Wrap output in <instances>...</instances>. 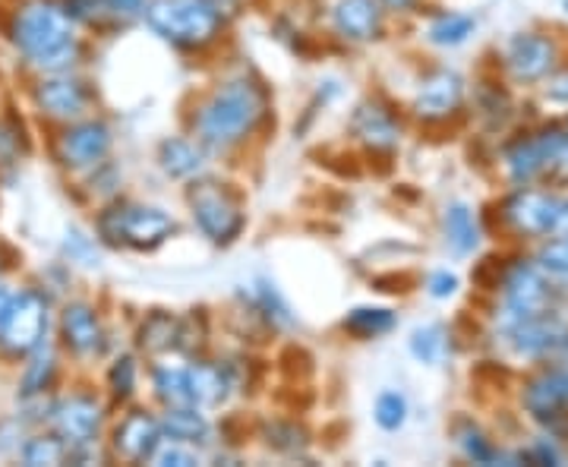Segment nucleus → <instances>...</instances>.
Listing matches in <instances>:
<instances>
[{"label":"nucleus","mask_w":568,"mask_h":467,"mask_svg":"<svg viewBox=\"0 0 568 467\" xmlns=\"http://www.w3.org/2000/svg\"><path fill=\"white\" fill-rule=\"evenodd\" d=\"M265 118V92L253 80H231L196 111V136L212 149L246 140Z\"/></svg>","instance_id":"obj_1"},{"label":"nucleus","mask_w":568,"mask_h":467,"mask_svg":"<svg viewBox=\"0 0 568 467\" xmlns=\"http://www.w3.org/2000/svg\"><path fill=\"white\" fill-rule=\"evenodd\" d=\"M13 41L20 44V51L29 61L48 73H61L80 58V44L73 39L67 10L48 0H36L22 7L13 20Z\"/></svg>","instance_id":"obj_2"},{"label":"nucleus","mask_w":568,"mask_h":467,"mask_svg":"<svg viewBox=\"0 0 568 467\" xmlns=\"http://www.w3.org/2000/svg\"><path fill=\"white\" fill-rule=\"evenodd\" d=\"M145 20L155 35L178 48H203L219 35V17L205 0H152L145 7Z\"/></svg>","instance_id":"obj_3"},{"label":"nucleus","mask_w":568,"mask_h":467,"mask_svg":"<svg viewBox=\"0 0 568 467\" xmlns=\"http://www.w3.org/2000/svg\"><path fill=\"white\" fill-rule=\"evenodd\" d=\"M174 234L171 215L149 205L118 203L108 205L99 215V237L108 246H133V250H155Z\"/></svg>","instance_id":"obj_4"},{"label":"nucleus","mask_w":568,"mask_h":467,"mask_svg":"<svg viewBox=\"0 0 568 467\" xmlns=\"http://www.w3.org/2000/svg\"><path fill=\"white\" fill-rule=\"evenodd\" d=\"M186 203H190V212H193V219L200 224V231L212 244H231V241L241 237L244 212H241V203L224 190L222 183H193L190 193H186Z\"/></svg>","instance_id":"obj_5"},{"label":"nucleus","mask_w":568,"mask_h":467,"mask_svg":"<svg viewBox=\"0 0 568 467\" xmlns=\"http://www.w3.org/2000/svg\"><path fill=\"white\" fill-rule=\"evenodd\" d=\"M48 332V306L39 294L26 291L13 297L0 316V347L10 354H32Z\"/></svg>","instance_id":"obj_6"},{"label":"nucleus","mask_w":568,"mask_h":467,"mask_svg":"<svg viewBox=\"0 0 568 467\" xmlns=\"http://www.w3.org/2000/svg\"><path fill=\"white\" fill-rule=\"evenodd\" d=\"M54 420V429L61 436L70 455L80 451V448H89L99 436V427H102V407L95 398H85V395H73V398H63L61 405L54 407L51 414Z\"/></svg>","instance_id":"obj_7"},{"label":"nucleus","mask_w":568,"mask_h":467,"mask_svg":"<svg viewBox=\"0 0 568 467\" xmlns=\"http://www.w3.org/2000/svg\"><path fill=\"white\" fill-rule=\"evenodd\" d=\"M549 304L547 282L537 265H515L506 278V309L515 323L544 316Z\"/></svg>","instance_id":"obj_8"},{"label":"nucleus","mask_w":568,"mask_h":467,"mask_svg":"<svg viewBox=\"0 0 568 467\" xmlns=\"http://www.w3.org/2000/svg\"><path fill=\"white\" fill-rule=\"evenodd\" d=\"M562 209L566 205L559 200H552L547 193H537V190H528V193H518L506 205V219L521 234H547L552 227H559Z\"/></svg>","instance_id":"obj_9"},{"label":"nucleus","mask_w":568,"mask_h":467,"mask_svg":"<svg viewBox=\"0 0 568 467\" xmlns=\"http://www.w3.org/2000/svg\"><path fill=\"white\" fill-rule=\"evenodd\" d=\"M162 424L152 414L136 410V414L123 417L121 427L114 429V451L126 461H152V455H155V448L162 446Z\"/></svg>","instance_id":"obj_10"},{"label":"nucleus","mask_w":568,"mask_h":467,"mask_svg":"<svg viewBox=\"0 0 568 467\" xmlns=\"http://www.w3.org/2000/svg\"><path fill=\"white\" fill-rule=\"evenodd\" d=\"M108 149H111V133L104 123H77L61 136V159L67 167H92L108 155Z\"/></svg>","instance_id":"obj_11"},{"label":"nucleus","mask_w":568,"mask_h":467,"mask_svg":"<svg viewBox=\"0 0 568 467\" xmlns=\"http://www.w3.org/2000/svg\"><path fill=\"white\" fill-rule=\"evenodd\" d=\"M559 152H562V133L559 130H547V133H540L534 140L518 143L508 152V174H511V181H530L537 171H544L549 162H556Z\"/></svg>","instance_id":"obj_12"},{"label":"nucleus","mask_w":568,"mask_h":467,"mask_svg":"<svg viewBox=\"0 0 568 467\" xmlns=\"http://www.w3.org/2000/svg\"><path fill=\"white\" fill-rule=\"evenodd\" d=\"M462 95H465V82H462V77L452 73V70H439V73H433V77L420 85L417 102H414V111H417L424 121H439V118H448V114L462 104Z\"/></svg>","instance_id":"obj_13"},{"label":"nucleus","mask_w":568,"mask_h":467,"mask_svg":"<svg viewBox=\"0 0 568 467\" xmlns=\"http://www.w3.org/2000/svg\"><path fill=\"white\" fill-rule=\"evenodd\" d=\"M552 58H556L552 41L544 39V35H534V32L515 35L506 51V63L508 70H511V77L525 82L547 77L549 67H552Z\"/></svg>","instance_id":"obj_14"},{"label":"nucleus","mask_w":568,"mask_h":467,"mask_svg":"<svg viewBox=\"0 0 568 467\" xmlns=\"http://www.w3.org/2000/svg\"><path fill=\"white\" fill-rule=\"evenodd\" d=\"M36 102H39V108L44 114L70 121V118L85 114V108H89V92L82 89V82L54 73V77H48V80L39 82Z\"/></svg>","instance_id":"obj_15"},{"label":"nucleus","mask_w":568,"mask_h":467,"mask_svg":"<svg viewBox=\"0 0 568 467\" xmlns=\"http://www.w3.org/2000/svg\"><path fill=\"white\" fill-rule=\"evenodd\" d=\"M332 20L347 41H373L383 32V10L376 0H338Z\"/></svg>","instance_id":"obj_16"},{"label":"nucleus","mask_w":568,"mask_h":467,"mask_svg":"<svg viewBox=\"0 0 568 467\" xmlns=\"http://www.w3.org/2000/svg\"><path fill=\"white\" fill-rule=\"evenodd\" d=\"M61 332L67 347L80 357L99 354L102 351V323L95 316V309L85 304H70L61 316Z\"/></svg>","instance_id":"obj_17"},{"label":"nucleus","mask_w":568,"mask_h":467,"mask_svg":"<svg viewBox=\"0 0 568 467\" xmlns=\"http://www.w3.org/2000/svg\"><path fill=\"white\" fill-rule=\"evenodd\" d=\"M354 136L369 149H395L398 145V123L388 114L383 104L366 102L354 111V121H351Z\"/></svg>","instance_id":"obj_18"},{"label":"nucleus","mask_w":568,"mask_h":467,"mask_svg":"<svg viewBox=\"0 0 568 467\" xmlns=\"http://www.w3.org/2000/svg\"><path fill=\"white\" fill-rule=\"evenodd\" d=\"M525 405L540 420L559 417V410L568 405V373H544L534 379L525 392Z\"/></svg>","instance_id":"obj_19"},{"label":"nucleus","mask_w":568,"mask_h":467,"mask_svg":"<svg viewBox=\"0 0 568 467\" xmlns=\"http://www.w3.org/2000/svg\"><path fill=\"white\" fill-rule=\"evenodd\" d=\"M159 424H162V433L168 439L186 443V446H196V443L205 446L209 436H212V427H209L205 414H200V407L196 405L168 407V414H164Z\"/></svg>","instance_id":"obj_20"},{"label":"nucleus","mask_w":568,"mask_h":467,"mask_svg":"<svg viewBox=\"0 0 568 467\" xmlns=\"http://www.w3.org/2000/svg\"><path fill=\"white\" fill-rule=\"evenodd\" d=\"M159 164L168 177L174 181H186V177H196L203 171V149L193 145L190 140L181 136H171L159 145Z\"/></svg>","instance_id":"obj_21"},{"label":"nucleus","mask_w":568,"mask_h":467,"mask_svg":"<svg viewBox=\"0 0 568 467\" xmlns=\"http://www.w3.org/2000/svg\"><path fill=\"white\" fill-rule=\"evenodd\" d=\"M562 342V328L556 323H549V316H534V319H525V323H515V347L518 354H528V357H537V354H547L552 347Z\"/></svg>","instance_id":"obj_22"},{"label":"nucleus","mask_w":568,"mask_h":467,"mask_svg":"<svg viewBox=\"0 0 568 467\" xmlns=\"http://www.w3.org/2000/svg\"><path fill=\"white\" fill-rule=\"evenodd\" d=\"M186 376H190V395H193V405L196 407L219 405L224 395H227V386H231L224 366L203 364V361L190 366Z\"/></svg>","instance_id":"obj_23"},{"label":"nucleus","mask_w":568,"mask_h":467,"mask_svg":"<svg viewBox=\"0 0 568 467\" xmlns=\"http://www.w3.org/2000/svg\"><path fill=\"white\" fill-rule=\"evenodd\" d=\"M178 335H181V323L171 313H152L140 325V347L145 354H164L178 347Z\"/></svg>","instance_id":"obj_24"},{"label":"nucleus","mask_w":568,"mask_h":467,"mask_svg":"<svg viewBox=\"0 0 568 467\" xmlns=\"http://www.w3.org/2000/svg\"><path fill=\"white\" fill-rule=\"evenodd\" d=\"M395 323H398L395 313L386 309V306H357V309H351L345 316L347 332H354L361 338H379V335L392 332Z\"/></svg>","instance_id":"obj_25"},{"label":"nucleus","mask_w":568,"mask_h":467,"mask_svg":"<svg viewBox=\"0 0 568 467\" xmlns=\"http://www.w3.org/2000/svg\"><path fill=\"white\" fill-rule=\"evenodd\" d=\"M446 237L455 253H470L480 244V227L467 205H452L446 212Z\"/></svg>","instance_id":"obj_26"},{"label":"nucleus","mask_w":568,"mask_h":467,"mask_svg":"<svg viewBox=\"0 0 568 467\" xmlns=\"http://www.w3.org/2000/svg\"><path fill=\"white\" fill-rule=\"evenodd\" d=\"M152 386H155V395H159L168 407L193 405L190 376H186L183 366H159L155 376H152Z\"/></svg>","instance_id":"obj_27"},{"label":"nucleus","mask_w":568,"mask_h":467,"mask_svg":"<svg viewBox=\"0 0 568 467\" xmlns=\"http://www.w3.org/2000/svg\"><path fill=\"white\" fill-rule=\"evenodd\" d=\"M70 458V448L61 436H36L22 446V461L32 467L63 465Z\"/></svg>","instance_id":"obj_28"},{"label":"nucleus","mask_w":568,"mask_h":467,"mask_svg":"<svg viewBox=\"0 0 568 467\" xmlns=\"http://www.w3.org/2000/svg\"><path fill=\"white\" fill-rule=\"evenodd\" d=\"M253 306H256L272 325H294L291 306L284 304L282 294L275 291V285H268V282H256V285H253Z\"/></svg>","instance_id":"obj_29"},{"label":"nucleus","mask_w":568,"mask_h":467,"mask_svg":"<svg viewBox=\"0 0 568 467\" xmlns=\"http://www.w3.org/2000/svg\"><path fill=\"white\" fill-rule=\"evenodd\" d=\"M410 351L417 361L424 364H439L443 354H446V332L439 325H426V328H417L414 338H410Z\"/></svg>","instance_id":"obj_30"},{"label":"nucleus","mask_w":568,"mask_h":467,"mask_svg":"<svg viewBox=\"0 0 568 467\" xmlns=\"http://www.w3.org/2000/svg\"><path fill=\"white\" fill-rule=\"evenodd\" d=\"M407 420V402L405 395H398V392H383L379 398H376V424L383 429H402Z\"/></svg>","instance_id":"obj_31"},{"label":"nucleus","mask_w":568,"mask_h":467,"mask_svg":"<svg viewBox=\"0 0 568 467\" xmlns=\"http://www.w3.org/2000/svg\"><path fill=\"white\" fill-rule=\"evenodd\" d=\"M537 268L547 275V278H556V282H568V237L562 241H552L540 250L537 256Z\"/></svg>","instance_id":"obj_32"},{"label":"nucleus","mask_w":568,"mask_h":467,"mask_svg":"<svg viewBox=\"0 0 568 467\" xmlns=\"http://www.w3.org/2000/svg\"><path fill=\"white\" fill-rule=\"evenodd\" d=\"M474 32V20L470 17H443L429 26V41L436 44H462Z\"/></svg>","instance_id":"obj_33"},{"label":"nucleus","mask_w":568,"mask_h":467,"mask_svg":"<svg viewBox=\"0 0 568 467\" xmlns=\"http://www.w3.org/2000/svg\"><path fill=\"white\" fill-rule=\"evenodd\" d=\"M54 357L51 354H39L29 369H26V376H22V395H41L44 388L51 386V379H54Z\"/></svg>","instance_id":"obj_34"},{"label":"nucleus","mask_w":568,"mask_h":467,"mask_svg":"<svg viewBox=\"0 0 568 467\" xmlns=\"http://www.w3.org/2000/svg\"><path fill=\"white\" fill-rule=\"evenodd\" d=\"M265 443L278 451H297L306 446V433L297 424H272L265 427Z\"/></svg>","instance_id":"obj_35"},{"label":"nucleus","mask_w":568,"mask_h":467,"mask_svg":"<svg viewBox=\"0 0 568 467\" xmlns=\"http://www.w3.org/2000/svg\"><path fill=\"white\" fill-rule=\"evenodd\" d=\"M152 461L162 467H190V465H200V455L193 451V448L186 446V443H162V446L155 448V455H152Z\"/></svg>","instance_id":"obj_36"},{"label":"nucleus","mask_w":568,"mask_h":467,"mask_svg":"<svg viewBox=\"0 0 568 467\" xmlns=\"http://www.w3.org/2000/svg\"><path fill=\"white\" fill-rule=\"evenodd\" d=\"M108 383H111L114 398H130L133 388H136V364H133V357H121L118 364L111 366Z\"/></svg>","instance_id":"obj_37"},{"label":"nucleus","mask_w":568,"mask_h":467,"mask_svg":"<svg viewBox=\"0 0 568 467\" xmlns=\"http://www.w3.org/2000/svg\"><path fill=\"white\" fill-rule=\"evenodd\" d=\"M462 446H465L467 458H474L477 465H493V461H496V451H493V446L484 439L480 429H467Z\"/></svg>","instance_id":"obj_38"},{"label":"nucleus","mask_w":568,"mask_h":467,"mask_svg":"<svg viewBox=\"0 0 568 467\" xmlns=\"http://www.w3.org/2000/svg\"><path fill=\"white\" fill-rule=\"evenodd\" d=\"M104 7H108V0H67L63 3L70 20H99Z\"/></svg>","instance_id":"obj_39"},{"label":"nucleus","mask_w":568,"mask_h":467,"mask_svg":"<svg viewBox=\"0 0 568 467\" xmlns=\"http://www.w3.org/2000/svg\"><path fill=\"white\" fill-rule=\"evenodd\" d=\"M20 152V136L7 123H0V164H10Z\"/></svg>","instance_id":"obj_40"},{"label":"nucleus","mask_w":568,"mask_h":467,"mask_svg":"<svg viewBox=\"0 0 568 467\" xmlns=\"http://www.w3.org/2000/svg\"><path fill=\"white\" fill-rule=\"evenodd\" d=\"M455 287H458V278L448 275V272H436V275L429 278V294H433V297H448V294H455Z\"/></svg>","instance_id":"obj_41"},{"label":"nucleus","mask_w":568,"mask_h":467,"mask_svg":"<svg viewBox=\"0 0 568 467\" xmlns=\"http://www.w3.org/2000/svg\"><path fill=\"white\" fill-rule=\"evenodd\" d=\"M547 99L556 104H568V73H559V77L549 80Z\"/></svg>","instance_id":"obj_42"},{"label":"nucleus","mask_w":568,"mask_h":467,"mask_svg":"<svg viewBox=\"0 0 568 467\" xmlns=\"http://www.w3.org/2000/svg\"><path fill=\"white\" fill-rule=\"evenodd\" d=\"M108 10L118 17H136L142 10V0H108Z\"/></svg>","instance_id":"obj_43"},{"label":"nucleus","mask_w":568,"mask_h":467,"mask_svg":"<svg viewBox=\"0 0 568 467\" xmlns=\"http://www.w3.org/2000/svg\"><path fill=\"white\" fill-rule=\"evenodd\" d=\"M205 3H209V10H212L219 20H227V17L237 13V0H205Z\"/></svg>","instance_id":"obj_44"},{"label":"nucleus","mask_w":568,"mask_h":467,"mask_svg":"<svg viewBox=\"0 0 568 467\" xmlns=\"http://www.w3.org/2000/svg\"><path fill=\"white\" fill-rule=\"evenodd\" d=\"M530 458H534V461H540V465H559V455H556L547 443H537L534 451H530Z\"/></svg>","instance_id":"obj_45"},{"label":"nucleus","mask_w":568,"mask_h":467,"mask_svg":"<svg viewBox=\"0 0 568 467\" xmlns=\"http://www.w3.org/2000/svg\"><path fill=\"white\" fill-rule=\"evenodd\" d=\"M10 301H13V294H10V287L3 285V282H0V316H3V309L10 306Z\"/></svg>","instance_id":"obj_46"},{"label":"nucleus","mask_w":568,"mask_h":467,"mask_svg":"<svg viewBox=\"0 0 568 467\" xmlns=\"http://www.w3.org/2000/svg\"><path fill=\"white\" fill-rule=\"evenodd\" d=\"M383 3H386V7H392V10H405L410 0H383Z\"/></svg>","instance_id":"obj_47"},{"label":"nucleus","mask_w":568,"mask_h":467,"mask_svg":"<svg viewBox=\"0 0 568 467\" xmlns=\"http://www.w3.org/2000/svg\"><path fill=\"white\" fill-rule=\"evenodd\" d=\"M559 162L568 164V133H566V136H562V152H559Z\"/></svg>","instance_id":"obj_48"},{"label":"nucleus","mask_w":568,"mask_h":467,"mask_svg":"<svg viewBox=\"0 0 568 467\" xmlns=\"http://www.w3.org/2000/svg\"><path fill=\"white\" fill-rule=\"evenodd\" d=\"M559 345L566 347V354H568V335H566V338H562V342H559Z\"/></svg>","instance_id":"obj_49"}]
</instances>
